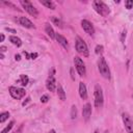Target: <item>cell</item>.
Returning <instances> with one entry per match:
<instances>
[{"label":"cell","mask_w":133,"mask_h":133,"mask_svg":"<svg viewBox=\"0 0 133 133\" xmlns=\"http://www.w3.org/2000/svg\"><path fill=\"white\" fill-rule=\"evenodd\" d=\"M98 70L105 79H110V70L103 56H101L98 60Z\"/></svg>","instance_id":"6da1fadb"},{"label":"cell","mask_w":133,"mask_h":133,"mask_svg":"<svg viewBox=\"0 0 133 133\" xmlns=\"http://www.w3.org/2000/svg\"><path fill=\"white\" fill-rule=\"evenodd\" d=\"M92 5H94L95 10H96L99 15H101L102 17H106V16H108L109 12H110L109 7H108L103 1H94V2H92Z\"/></svg>","instance_id":"7a4b0ae2"},{"label":"cell","mask_w":133,"mask_h":133,"mask_svg":"<svg viewBox=\"0 0 133 133\" xmlns=\"http://www.w3.org/2000/svg\"><path fill=\"white\" fill-rule=\"evenodd\" d=\"M94 95H95V106L97 108H101L104 103V96H103L102 87L99 84H96Z\"/></svg>","instance_id":"3957f363"},{"label":"cell","mask_w":133,"mask_h":133,"mask_svg":"<svg viewBox=\"0 0 133 133\" xmlns=\"http://www.w3.org/2000/svg\"><path fill=\"white\" fill-rule=\"evenodd\" d=\"M76 50L79 54L87 57L89 55V51H88V48L86 46V44L84 43V41L81 38V37H77L76 38Z\"/></svg>","instance_id":"277c9868"},{"label":"cell","mask_w":133,"mask_h":133,"mask_svg":"<svg viewBox=\"0 0 133 133\" xmlns=\"http://www.w3.org/2000/svg\"><path fill=\"white\" fill-rule=\"evenodd\" d=\"M20 3H21V5L23 6V8H24L29 15L33 16L34 18H37V17H38V11H37V9L33 6V4H32L30 1H28V0H21Z\"/></svg>","instance_id":"5b68a950"},{"label":"cell","mask_w":133,"mask_h":133,"mask_svg":"<svg viewBox=\"0 0 133 133\" xmlns=\"http://www.w3.org/2000/svg\"><path fill=\"white\" fill-rule=\"evenodd\" d=\"M74 63H75V66H76V70H77L79 76H81V77L85 76V74H86V68H85V64H84L83 60L79 56H75L74 57Z\"/></svg>","instance_id":"8992f818"},{"label":"cell","mask_w":133,"mask_h":133,"mask_svg":"<svg viewBox=\"0 0 133 133\" xmlns=\"http://www.w3.org/2000/svg\"><path fill=\"white\" fill-rule=\"evenodd\" d=\"M9 94L14 99H22L25 96V89L22 87H17V86H10L9 87Z\"/></svg>","instance_id":"52a82bcc"},{"label":"cell","mask_w":133,"mask_h":133,"mask_svg":"<svg viewBox=\"0 0 133 133\" xmlns=\"http://www.w3.org/2000/svg\"><path fill=\"white\" fill-rule=\"evenodd\" d=\"M122 117H123V123H124V126H125V129L128 133H133V121L131 118V116L124 112L122 114Z\"/></svg>","instance_id":"ba28073f"},{"label":"cell","mask_w":133,"mask_h":133,"mask_svg":"<svg viewBox=\"0 0 133 133\" xmlns=\"http://www.w3.org/2000/svg\"><path fill=\"white\" fill-rule=\"evenodd\" d=\"M14 19L18 24H20L23 27H26V28H34L35 27L34 24L26 17H15Z\"/></svg>","instance_id":"9c48e42d"},{"label":"cell","mask_w":133,"mask_h":133,"mask_svg":"<svg viewBox=\"0 0 133 133\" xmlns=\"http://www.w3.org/2000/svg\"><path fill=\"white\" fill-rule=\"evenodd\" d=\"M81 27H82V29L88 34V35H94V33H95V28H94V26H92V24L89 22V21H87V20H82L81 21Z\"/></svg>","instance_id":"30bf717a"},{"label":"cell","mask_w":133,"mask_h":133,"mask_svg":"<svg viewBox=\"0 0 133 133\" xmlns=\"http://www.w3.org/2000/svg\"><path fill=\"white\" fill-rule=\"evenodd\" d=\"M46 87L50 91H54L56 89L57 84H56V80H55V77L54 76H49L48 77V79L46 81Z\"/></svg>","instance_id":"8fae6325"},{"label":"cell","mask_w":133,"mask_h":133,"mask_svg":"<svg viewBox=\"0 0 133 133\" xmlns=\"http://www.w3.org/2000/svg\"><path fill=\"white\" fill-rule=\"evenodd\" d=\"M82 115L84 117L85 121H87L90 115H91V105L89 103H86L84 106H83V109H82Z\"/></svg>","instance_id":"7c38bea8"},{"label":"cell","mask_w":133,"mask_h":133,"mask_svg":"<svg viewBox=\"0 0 133 133\" xmlns=\"http://www.w3.org/2000/svg\"><path fill=\"white\" fill-rule=\"evenodd\" d=\"M55 38H56V41L64 48V49H69V42H68V39L64 37V36H62L61 34H59V33H56V35H55Z\"/></svg>","instance_id":"4fadbf2b"},{"label":"cell","mask_w":133,"mask_h":133,"mask_svg":"<svg viewBox=\"0 0 133 133\" xmlns=\"http://www.w3.org/2000/svg\"><path fill=\"white\" fill-rule=\"evenodd\" d=\"M79 96L82 100H86L87 99V89H86V86L85 84L81 81L79 82Z\"/></svg>","instance_id":"5bb4252c"},{"label":"cell","mask_w":133,"mask_h":133,"mask_svg":"<svg viewBox=\"0 0 133 133\" xmlns=\"http://www.w3.org/2000/svg\"><path fill=\"white\" fill-rule=\"evenodd\" d=\"M45 31H46V33L48 34V36H49L50 38H55L56 33L54 32L52 26H51L49 23H46V24H45Z\"/></svg>","instance_id":"9a60e30c"},{"label":"cell","mask_w":133,"mask_h":133,"mask_svg":"<svg viewBox=\"0 0 133 133\" xmlns=\"http://www.w3.org/2000/svg\"><path fill=\"white\" fill-rule=\"evenodd\" d=\"M56 91H57L58 98H59L61 101H64V100H65V98H66V96H65V92H64V90H63V87L61 86V84H60V83H58V84H57Z\"/></svg>","instance_id":"2e32d148"},{"label":"cell","mask_w":133,"mask_h":133,"mask_svg":"<svg viewBox=\"0 0 133 133\" xmlns=\"http://www.w3.org/2000/svg\"><path fill=\"white\" fill-rule=\"evenodd\" d=\"M39 3L43 4V5H45L46 7L50 8V9H55V8H56L55 3H54L53 1H50V0H41Z\"/></svg>","instance_id":"e0dca14e"},{"label":"cell","mask_w":133,"mask_h":133,"mask_svg":"<svg viewBox=\"0 0 133 133\" xmlns=\"http://www.w3.org/2000/svg\"><path fill=\"white\" fill-rule=\"evenodd\" d=\"M9 41L11 42V44H14V45L17 46V47H20V46L22 45L21 38H19V37L16 36V35H10V36H9Z\"/></svg>","instance_id":"ac0fdd59"},{"label":"cell","mask_w":133,"mask_h":133,"mask_svg":"<svg viewBox=\"0 0 133 133\" xmlns=\"http://www.w3.org/2000/svg\"><path fill=\"white\" fill-rule=\"evenodd\" d=\"M28 81H29V78L26 75H23L22 74V75H20V80H18V83H20L23 86H26L27 83H28Z\"/></svg>","instance_id":"d6986e66"},{"label":"cell","mask_w":133,"mask_h":133,"mask_svg":"<svg viewBox=\"0 0 133 133\" xmlns=\"http://www.w3.org/2000/svg\"><path fill=\"white\" fill-rule=\"evenodd\" d=\"M51 21L57 26V27H60V28H62L63 27V23H62V21L59 19V18H57V17H51Z\"/></svg>","instance_id":"ffe728a7"},{"label":"cell","mask_w":133,"mask_h":133,"mask_svg":"<svg viewBox=\"0 0 133 133\" xmlns=\"http://www.w3.org/2000/svg\"><path fill=\"white\" fill-rule=\"evenodd\" d=\"M8 117H9V112H7V111L2 112V113L0 114V123H1V124H3V123H4Z\"/></svg>","instance_id":"44dd1931"},{"label":"cell","mask_w":133,"mask_h":133,"mask_svg":"<svg viewBox=\"0 0 133 133\" xmlns=\"http://www.w3.org/2000/svg\"><path fill=\"white\" fill-rule=\"evenodd\" d=\"M76 117H77V107L75 105H73L71 108V118L75 119Z\"/></svg>","instance_id":"7402d4cb"},{"label":"cell","mask_w":133,"mask_h":133,"mask_svg":"<svg viewBox=\"0 0 133 133\" xmlns=\"http://www.w3.org/2000/svg\"><path fill=\"white\" fill-rule=\"evenodd\" d=\"M14 125H15V122H14V121H11V122L8 124V126H6V127L1 131V133H7V132H9V131L11 130V128L14 127Z\"/></svg>","instance_id":"603a6c76"},{"label":"cell","mask_w":133,"mask_h":133,"mask_svg":"<svg viewBox=\"0 0 133 133\" xmlns=\"http://www.w3.org/2000/svg\"><path fill=\"white\" fill-rule=\"evenodd\" d=\"M103 46L102 45H98L97 47H96V49H95V52H96V54H98V55H101L102 53H103Z\"/></svg>","instance_id":"cb8c5ba5"},{"label":"cell","mask_w":133,"mask_h":133,"mask_svg":"<svg viewBox=\"0 0 133 133\" xmlns=\"http://www.w3.org/2000/svg\"><path fill=\"white\" fill-rule=\"evenodd\" d=\"M125 6H126L127 9H131L132 6H133V1H132V0H127V1H125Z\"/></svg>","instance_id":"d4e9b609"},{"label":"cell","mask_w":133,"mask_h":133,"mask_svg":"<svg viewBox=\"0 0 133 133\" xmlns=\"http://www.w3.org/2000/svg\"><path fill=\"white\" fill-rule=\"evenodd\" d=\"M48 101H49V96L48 95H43L41 97V102L42 103H47Z\"/></svg>","instance_id":"484cf974"},{"label":"cell","mask_w":133,"mask_h":133,"mask_svg":"<svg viewBox=\"0 0 133 133\" xmlns=\"http://www.w3.org/2000/svg\"><path fill=\"white\" fill-rule=\"evenodd\" d=\"M126 34H127V30H126V29H124V30L122 31V33H121V41H122V42H125Z\"/></svg>","instance_id":"4316f807"},{"label":"cell","mask_w":133,"mask_h":133,"mask_svg":"<svg viewBox=\"0 0 133 133\" xmlns=\"http://www.w3.org/2000/svg\"><path fill=\"white\" fill-rule=\"evenodd\" d=\"M5 5H7V6H9V7H11V8H14V9H17L18 7L15 5V4H12V3H10V2H3Z\"/></svg>","instance_id":"83f0119b"},{"label":"cell","mask_w":133,"mask_h":133,"mask_svg":"<svg viewBox=\"0 0 133 133\" xmlns=\"http://www.w3.org/2000/svg\"><path fill=\"white\" fill-rule=\"evenodd\" d=\"M37 55H38L37 53H31L30 54V59H35L37 57Z\"/></svg>","instance_id":"f1b7e54d"},{"label":"cell","mask_w":133,"mask_h":133,"mask_svg":"<svg viewBox=\"0 0 133 133\" xmlns=\"http://www.w3.org/2000/svg\"><path fill=\"white\" fill-rule=\"evenodd\" d=\"M70 72H71V78H72L73 80H75V76H74V69H73V68H71Z\"/></svg>","instance_id":"f546056e"},{"label":"cell","mask_w":133,"mask_h":133,"mask_svg":"<svg viewBox=\"0 0 133 133\" xmlns=\"http://www.w3.org/2000/svg\"><path fill=\"white\" fill-rule=\"evenodd\" d=\"M23 54L25 55V57H26V59H30V54H29V53H27L26 51H24V52H23Z\"/></svg>","instance_id":"4dcf8cb0"},{"label":"cell","mask_w":133,"mask_h":133,"mask_svg":"<svg viewBox=\"0 0 133 133\" xmlns=\"http://www.w3.org/2000/svg\"><path fill=\"white\" fill-rule=\"evenodd\" d=\"M15 59H16L17 61H20V60H21V55H20V54H16V55H15Z\"/></svg>","instance_id":"1f68e13d"},{"label":"cell","mask_w":133,"mask_h":133,"mask_svg":"<svg viewBox=\"0 0 133 133\" xmlns=\"http://www.w3.org/2000/svg\"><path fill=\"white\" fill-rule=\"evenodd\" d=\"M29 101H30V98H29V97H28V98H27V99H26V101H24V102H23V103H22V105H23V106H25V105H27V103H28V102H29Z\"/></svg>","instance_id":"d6a6232c"},{"label":"cell","mask_w":133,"mask_h":133,"mask_svg":"<svg viewBox=\"0 0 133 133\" xmlns=\"http://www.w3.org/2000/svg\"><path fill=\"white\" fill-rule=\"evenodd\" d=\"M5 29H6L7 31H9V32H12V33H16V30H15V29H11V28H8V27H6Z\"/></svg>","instance_id":"836d02e7"},{"label":"cell","mask_w":133,"mask_h":133,"mask_svg":"<svg viewBox=\"0 0 133 133\" xmlns=\"http://www.w3.org/2000/svg\"><path fill=\"white\" fill-rule=\"evenodd\" d=\"M0 51H1V53H4V52L6 51V47H4V46H2V47L0 48Z\"/></svg>","instance_id":"e575fe53"},{"label":"cell","mask_w":133,"mask_h":133,"mask_svg":"<svg viewBox=\"0 0 133 133\" xmlns=\"http://www.w3.org/2000/svg\"><path fill=\"white\" fill-rule=\"evenodd\" d=\"M22 129H23V125H21V127H20V128H19V130H17V131H16V132H15V133H20V132H21V131H22Z\"/></svg>","instance_id":"d590c367"},{"label":"cell","mask_w":133,"mask_h":133,"mask_svg":"<svg viewBox=\"0 0 133 133\" xmlns=\"http://www.w3.org/2000/svg\"><path fill=\"white\" fill-rule=\"evenodd\" d=\"M4 37H5V36H4V34H3V33H1V36H0V42H3V41H4Z\"/></svg>","instance_id":"8d00e7d4"},{"label":"cell","mask_w":133,"mask_h":133,"mask_svg":"<svg viewBox=\"0 0 133 133\" xmlns=\"http://www.w3.org/2000/svg\"><path fill=\"white\" fill-rule=\"evenodd\" d=\"M48 133H56V132H55V130H50Z\"/></svg>","instance_id":"74e56055"},{"label":"cell","mask_w":133,"mask_h":133,"mask_svg":"<svg viewBox=\"0 0 133 133\" xmlns=\"http://www.w3.org/2000/svg\"><path fill=\"white\" fill-rule=\"evenodd\" d=\"M0 57H1V59H3V57H4V55H3V53H1V54H0Z\"/></svg>","instance_id":"f35d334b"},{"label":"cell","mask_w":133,"mask_h":133,"mask_svg":"<svg viewBox=\"0 0 133 133\" xmlns=\"http://www.w3.org/2000/svg\"><path fill=\"white\" fill-rule=\"evenodd\" d=\"M94 133H99V131H98V130H96V131H95Z\"/></svg>","instance_id":"ab89813d"},{"label":"cell","mask_w":133,"mask_h":133,"mask_svg":"<svg viewBox=\"0 0 133 133\" xmlns=\"http://www.w3.org/2000/svg\"><path fill=\"white\" fill-rule=\"evenodd\" d=\"M104 133H109V132H108V130H106V131H104Z\"/></svg>","instance_id":"60d3db41"}]
</instances>
